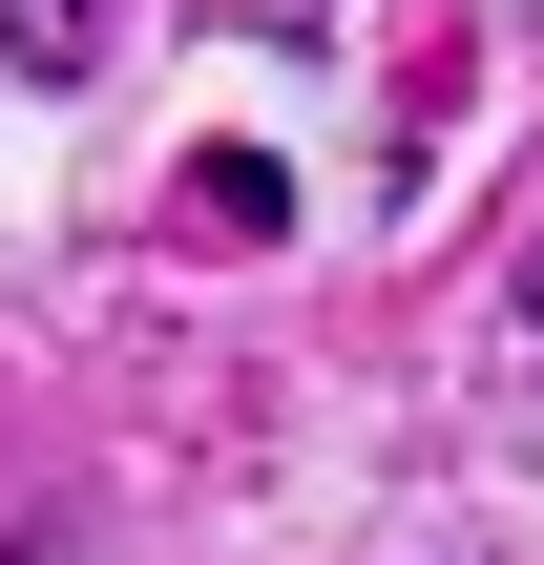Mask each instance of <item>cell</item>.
Masks as SVG:
<instances>
[{
    "mask_svg": "<svg viewBox=\"0 0 544 565\" xmlns=\"http://www.w3.org/2000/svg\"><path fill=\"white\" fill-rule=\"evenodd\" d=\"M0 42H21L42 84H84V42H105V0H0Z\"/></svg>",
    "mask_w": 544,
    "mask_h": 565,
    "instance_id": "1",
    "label": "cell"
}]
</instances>
